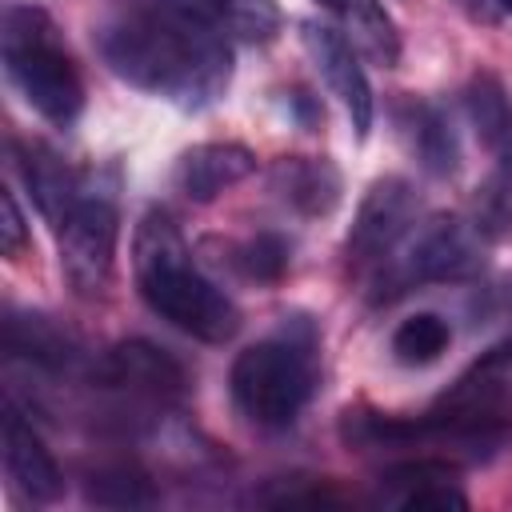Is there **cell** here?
<instances>
[{
	"label": "cell",
	"mask_w": 512,
	"mask_h": 512,
	"mask_svg": "<svg viewBox=\"0 0 512 512\" xmlns=\"http://www.w3.org/2000/svg\"><path fill=\"white\" fill-rule=\"evenodd\" d=\"M112 76L176 108H208L232 80V48L208 0H112L96 28Z\"/></svg>",
	"instance_id": "obj_1"
},
{
	"label": "cell",
	"mask_w": 512,
	"mask_h": 512,
	"mask_svg": "<svg viewBox=\"0 0 512 512\" xmlns=\"http://www.w3.org/2000/svg\"><path fill=\"white\" fill-rule=\"evenodd\" d=\"M132 272L144 304L172 328L204 344H224L236 336L240 328L236 304L200 272L180 228L164 208L144 212L132 240Z\"/></svg>",
	"instance_id": "obj_2"
},
{
	"label": "cell",
	"mask_w": 512,
	"mask_h": 512,
	"mask_svg": "<svg viewBox=\"0 0 512 512\" xmlns=\"http://www.w3.org/2000/svg\"><path fill=\"white\" fill-rule=\"evenodd\" d=\"M232 400L256 428H288L316 392V332L300 320L256 340L232 364Z\"/></svg>",
	"instance_id": "obj_3"
},
{
	"label": "cell",
	"mask_w": 512,
	"mask_h": 512,
	"mask_svg": "<svg viewBox=\"0 0 512 512\" xmlns=\"http://www.w3.org/2000/svg\"><path fill=\"white\" fill-rule=\"evenodd\" d=\"M512 340L484 352L416 424V444H448L488 456L512 432Z\"/></svg>",
	"instance_id": "obj_4"
},
{
	"label": "cell",
	"mask_w": 512,
	"mask_h": 512,
	"mask_svg": "<svg viewBox=\"0 0 512 512\" xmlns=\"http://www.w3.org/2000/svg\"><path fill=\"white\" fill-rule=\"evenodd\" d=\"M4 72L32 112L52 124H72L84 108V80L68 56L52 16L36 4H16L4 16L0 32Z\"/></svg>",
	"instance_id": "obj_5"
},
{
	"label": "cell",
	"mask_w": 512,
	"mask_h": 512,
	"mask_svg": "<svg viewBox=\"0 0 512 512\" xmlns=\"http://www.w3.org/2000/svg\"><path fill=\"white\" fill-rule=\"evenodd\" d=\"M56 228V252H60V276L68 288L84 300L104 296L112 284L116 264V236H120V212L116 192L100 184V176H84L76 200L64 208Z\"/></svg>",
	"instance_id": "obj_6"
},
{
	"label": "cell",
	"mask_w": 512,
	"mask_h": 512,
	"mask_svg": "<svg viewBox=\"0 0 512 512\" xmlns=\"http://www.w3.org/2000/svg\"><path fill=\"white\" fill-rule=\"evenodd\" d=\"M484 244L476 220L464 216H432L428 224L412 228V240L396 264H388V284L396 292L416 284H456L484 268Z\"/></svg>",
	"instance_id": "obj_7"
},
{
	"label": "cell",
	"mask_w": 512,
	"mask_h": 512,
	"mask_svg": "<svg viewBox=\"0 0 512 512\" xmlns=\"http://www.w3.org/2000/svg\"><path fill=\"white\" fill-rule=\"evenodd\" d=\"M416 208V188L404 176H380L356 208L348 232V260L356 268H384V260H392L400 240L416 228Z\"/></svg>",
	"instance_id": "obj_8"
},
{
	"label": "cell",
	"mask_w": 512,
	"mask_h": 512,
	"mask_svg": "<svg viewBox=\"0 0 512 512\" xmlns=\"http://www.w3.org/2000/svg\"><path fill=\"white\" fill-rule=\"evenodd\" d=\"M300 40H304L316 72L324 76L328 92L344 104L356 140H364L368 128H372V88H368V76H364L360 60H356L352 40L344 32L328 28V24H316V20H304L300 24Z\"/></svg>",
	"instance_id": "obj_9"
},
{
	"label": "cell",
	"mask_w": 512,
	"mask_h": 512,
	"mask_svg": "<svg viewBox=\"0 0 512 512\" xmlns=\"http://www.w3.org/2000/svg\"><path fill=\"white\" fill-rule=\"evenodd\" d=\"M96 384L148 396V400H176L184 392V368L176 356L156 348L152 340H120L96 360Z\"/></svg>",
	"instance_id": "obj_10"
},
{
	"label": "cell",
	"mask_w": 512,
	"mask_h": 512,
	"mask_svg": "<svg viewBox=\"0 0 512 512\" xmlns=\"http://www.w3.org/2000/svg\"><path fill=\"white\" fill-rule=\"evenodd\" d=\"M4 472H8L12 488L32 504H52L64 492L60 464L52 460L48 444L24 420V412L16 404L4 408Z\"/></svg>",
	"instance_id": "obj_11"
},
{
	"label": "cell",
	"mask_w": 512,
	"mask_h": 512,
	"mask_svg": "<svg viewBox=\"0 0 512 512\" xmlns=\"http://www.w3.org/2000/svg\"><path fill=\"white\" fill-rule=\"evenodd\" d=\"M256 172V152L244 148V144H232V140H208V144H196L188 148L180 160H176V188L196 200V204H208L216 200L224 188L248 180Z\"/></svg>",
	"instance_id": "obj_12"
},
{
	"label": "cell",
	"mask_w": 512,
	"mask_h": 512,
	"mask_svg": "<svg viewBox=\"0 0 512 512\" xmlns=\"http://www.w3.org/2000/svg\"><path fill=\"white\" fill-rule=\"evenodd\" d=\"M396 124H400V136H404L408 152L420 160V168L428 176H436V180L456 176V168H460V140H456V128H452V120L444 116L440 104L404 96L396 104Z\"/></svg>",
	"instance_id": "obj_13"
},
{
	"label": "cell",
	"mask_w": 512,
	"mask_h": 512,
	"mask_svg": "<svg viewBox=\"0 0 512 512\" xmlns=\"http://www.w3.org/2000/svg\"><path fill=\"white\" fill-rule=\"evenodd\" d=\"M268 184L284 208H292L296 216H308V220L328 216L344 192L336 164L324 156H284L272 164Z\"/></svg>",
	"instance_id": "obj_14"
},
{
	"label": "cell",
	"mask_w": 512,
	"mask_h": 512,
	"mask_svg": "<svg viewBox=\"0 0 512 512\" xmlns=\"http://www.w3.org/2000/svg\"><path fill=\"white\" fill-rule=\"evenodd\" d=\"M464 112L472 120L476 140L496 156V164L512 160V108H508V92H504L496 72L480 68V72L468 76V84H464Z\"/></svg>",
	"instance_id": "obj_15"
},
{
	"label": "cell",
	"mask_w": 512,
	"mask_h": 512,
	"mask_svg": "<svg viewBox=\"0 0 512 512\" xmlns=\"http://www.w3.org/2000/svg\"><path fill=\"white\" fill-rule=\"evenodd\" d=\"M16 168H20V176H24V184H28V192H32V200H36V208L56 224L60 216H64V208L76 200V192H80V184H84V176H76L52 148H44V144H16Z\"/></svg>",
	"instance_id": "obj_16"
},
{
	"label": "cell",
	"mask_w": 512,
	"mask_h": 512,
	"mask_svg": "<svg viewBox=\"0 0 512 512\" xmlns=\"http://www.w3.org/2000/svg\"><path fill=\"white\" fill-rule=\"evenodd\" d=\"M332 12L344 20L352 44L372 64H380V68L400 64V32H396V24H392V16L380 0H336Z\"/></svg>",
	"instance_id": "obj_17"
},
{
	"label": "cell",
	"mask_w": 512,
	"mask_h": 512,
	"mask_svg": "<svg viewBox=\"0 0 512 512\" xmlns=\"http://www.w3.org/2000/svg\"><path fill=\"white\" fill-rule=\"evenodd\" d=\"M84 500L96 508H148L156 504V488L144 468L116 460V464H100L96 472H88Z\"/></svg>",
	"instance_id": "obj_18"
},
{
	"label": "cell",
	"mask_w": 512,
	"mask_h": 512,
	"mask_svg": "<svg viewBox=\"0 0 512 512\" xmlns=\"http://www.w3.org/2000/svg\"><path fill=\"white\" fill-rule=\"evenodd\" d=\"M8 352L12 356H28L32 364L44 368H64L72 364V340L44 316H8Z\"/></svg>",
	"instance_id": "obj_19"
},
{
	"label": "cell",
	"mask_w": 512,
	"mask_h": 512,
	"mask_svg": "<svg viewBox=\"0 0 512 512\" xmlns=\"http://www.w3.org/2000/svg\"><path fill=\"white\" fill-rule=\"evenodd\" d=\"M452 344V324L436 312H416L408 320H400V328L392 332V356L408 368H424L432 360H440Z\"/></svg>",
	"instance_id": "obj_20"
},
{
	"label": "cell",
	"mask_w": 512,
	"mask_h": 512,
	"mask_svg": "<svg viewBox=\"0 0 512 512\" xmlns=\"http://www.w3.org/2000/svg\"><path fill=\"white\" fill-rule=\"evenodd\" d=\"M220 28L240 44H268L280 32L276 0H208Z\"/></svg>",
	"instance_id": "obj_21"
},
{
	"label": "cell",
	"mask_w": 512,
	"mask_h": 512,
	"mask_svg": "<svg viewBox=\"0 0 512 512\" xmlns=\"http://www.w3.org/2000/svg\"><path fill=\"white\" fill-rule=\"evenodd\" d=\"M232 264H236L248 280L272 284V280H280L284 268H288V244H284V236H276V232H256V236H248L244 244H236Z\"/></svg>",
	"instance_id": "obj_22"
},
{
	"label": "cell",
	"mask_w": 512,
	"mask_h": 512,
	"mask_svg": "<svg viewBox=\"0 0 512 512\" xmlns=\"http://www.w3.org/2000/svg\"><path fill=\"white\" fill-rule=\"evenodd\" d=\"M452 480H456V476H432V480H420V484L404 488L392 504H396V508H408V512H428V508H440V512H448V508H468V496H464Z\"/></svg>",
	"instance_id": "obj_23"
},
{
	"label": "cell",
	"mask_w": 512,
	"mask_h": 512,
	"mask_svg": "<svg viewBox=\"0 0 512 512\" xmlns=\"http://www.w3.org/2000/svg\"><path fill=\"white\" fill-rule=\"evenodd\" d=\"M28 248V224H24V212L16 204L12 192L0 196V252L8 260H20V252Z\"/></svg>",
	"instance_id": "obj_24"
},
{
	"label": "cell",
	"mask_w": 512,
	"mask_h": 512,
	"mask_svg": "<svg viewBox=\"0 0 512 512\" xmlns=\"http://www.w3.org/2000/svg\"><path fill=\"white\" fill-rule=\"evenodd\" d=\"M452 4L472 20H492V0H452Z\"/></svg>",
	"instance_id": "obj_25"
},
{
	"label": "cell",
	"mask_w": 512,
	"mask_h": 512,
	"mask_svg": "<svg viewBox=\"0 0 512 512\" xmlns=\"http://www.w3.org/2000/svg\"><path fill=\"white\" fill-rule=\"evenodd\" d=\"M496 4H500V12H508V16H512V0H496Z\"/></svg>",
	"instance_id": "obj_26"
},
{
	"label": "cell",
	"mask_w": 512,
	"mask_h": 512,
	"mask_svg": "<svg viewBox=\"0 0 512 512\" xmlns=\"http://www.w3.org/2000/svg\"><path fill=\"white\" fill-rule=\"evenodd\" d=\"M316 4H324V8H336V0H316Z\"/></svg>",
	"instance_id": "obj_27"
}]
</instances>
